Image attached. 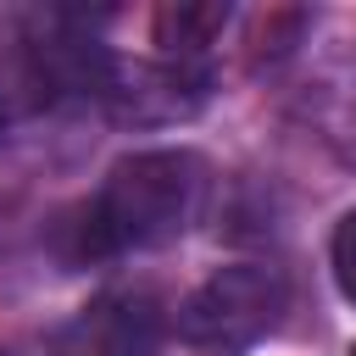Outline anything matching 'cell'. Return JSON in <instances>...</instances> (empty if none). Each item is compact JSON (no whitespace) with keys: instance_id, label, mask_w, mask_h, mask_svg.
<instances>
[{"instance_id":"277c9868","label":"cell","mask_w":356,"mask_h":356,"mask_svg":"<svg viewBox=\"0 0 356 356\" xmlns=\"http://www.w3.org/2000/svg\"><path fill=\"white\" fill-rule=\"evenodd\" d=\"M228 22V6H161L156 11V44L167 61H195L211 33H222Z\"/></svg>"},{"instance_id":"3957f363","label":"cell","mask_w":356,"mask_h":356,"mask_svg":"<svg viewBox=\"0 0 356 356\" xmlns=\"http://www.w3.org/2000/svg\"><path fill=\"white\" fill-rule=\"evenodd\" d=\"M161 306L145 289H111L78 306L44 345V356H156Z\"/></svg>"},{"instance_id":"7a4b0ae2","label":"cell","mask_w":356,"mask_h":356,"mask_svg":"<svg viewBox=\"0 0 356 356\" xmlns=\"http://www.w3.org/2000/svg\"><path fill=\"white\" fill-rule=\"evenodd\" d=\"M284 306H289V289H284L278 267L234 261V267H217L184 300L178 334H184V345H195L206 356H239L278 328Z\"/></svg>"},{"instance_id":"8992f818","label":"cell","mask_w":356,"mask_h":356,"mask_svg":"<svg viewBox=\"0 0 356 356\" xmlns=\"http://www.w3.org/2000/svg\"><path fill=\"white\" fill-rule=\"evenodd\" d=\"M0 134H6V106H0Z\"/></svg>"},{"instance_id":"52a82bcc","label":"cell","mask_w":356,"mask_h":356,"mask_svg":"<svg viewBox=\"0 0 356 356\" xmlns=\"http://www.w3.org/2000/svg\"><path fill=\"white\" fill-rule=\"evenodd\" d=\"M350 356H356V345H350Z\"/></svg>"},{"instance_id":"6da1fadb","label":"cell","mask_w":356,"mask_h":356,"mask_svg":"<svg viewBox=\"0 0 356 356\" xmlns=\"http://www.w3.org/2000/svg\"><path fill=\"white\" fill-rule=\"evenodd\" d=\"M206 200V161L195 150H139L122 156L100 195L61 222L67 261H106L117 250H150L178 239Z\"/></svg>"},{"instance_id":"ba28073f","label":"cell","mask_w":356,"mask_h":356,"mask_svg":"<svg viewBox=\"0 0 356 356\" xmlns=\"http://www.w3.org/2000/svg\"><path fill=\"white\" fill-rule=\"evenodd\" d=\"M0 356H6V350H0Z\"/></svg>"},{"instance_id":"5b68a950","label":"cell","mask_w":356,"mask_h":356,"mask_svg":"<svg viewBox=\"0 0 356 356\" xmlns=\"http://www.w3.org/2000/svg\"><path fill=\"white\" fill-rule=\"evenodd\" d=\"M334 284L356 306V211H345L339 228H334Z\"/></svg>"}]
</instances>
